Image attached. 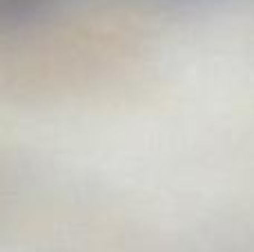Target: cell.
<instances>
[{"mask_svg":"<svg viewBox=\"0 0 254 252\" xmlns=\"http://www.w3.org/2000/svg\"><path fill=\"white\" fill-rule=\"evenodd\" d=\"M56 0H0V25H18L47 13Z\"/></svg>","mask_w":254,"mask_h":252,"instance_id":"obj_1","label":"cell"}]
</instances>
